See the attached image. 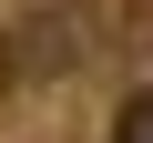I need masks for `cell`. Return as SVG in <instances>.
<instances>
[{
  "instance_id": "6da1fadb",
  "label": "cell",
  "mask_w": 153,
  "mask_h": 143,
  "mask_svg": "<svg viewBox=\"0 0 153 143\" xmlns=\"http://www.w3.org/2000/svg\"><path fill=\"white\" fill-rule=\"evenodd\" d=\"M71 61H82V31H71L61 10H21L10 31H0V72H10V82H61Z\"/></svg>"
},
{
  "instance_id": "7a4b0ae2",
  "label": "cell",
  "mask_w": 153,
  "mask_h": 143,
  "mask_svg": "<svg viewBox=\"0 0 153 143\" xmlns=\"http://www.w3.org/2000/svg\"><path fill=\"white\" fill-rule=\"evenodd\" d=\"M112 143H153V82L112 102Z\"/></svg>"
}]
</instances>
